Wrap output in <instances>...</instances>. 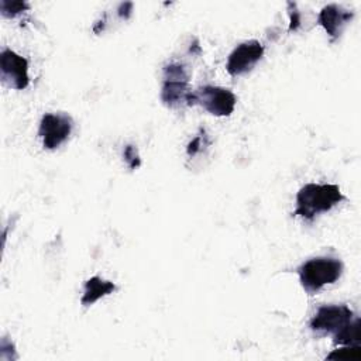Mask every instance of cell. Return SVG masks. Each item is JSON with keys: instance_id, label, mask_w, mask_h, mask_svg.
Listing matches in <instances>:
<instances>
[{"instance_id": "obj_3", "label": "cell", "mask_w": 361, "mask_h": 361, "mask_svg": "<svg viewBox=\"0 0 361 361\" xmlns=\"http://www.w3.org/2000/svg\"><path fill=\"white\" fill-rule=\"evenodd\" d=\"M235 103L237 97L230 89L213 85H206L192 90L189 96V106L199 104L207 113L217 117L230 116L235 109Z\"/></svg>"}, {"instance_id": "obj_11", "label": "cell", "mask_w": 361, "mask_h": 361, "mask_svg": "<svg viewBox=\"0 0 361 361\" xmlns=\"http://www.w3.org/2000/svg\"><path fill=\"white\" fill-rule=\"evenodd\" d=\"M336 345H358L360 344V319L354 317L345 327L333 336Z\"/></svg>"}, {"instance_id": "obj_13", "label": "cell", "mask_w": 361, "mask_h": 361, "mask_svg": "<svg viewBox=\"0 0 361 361\" xmlns=\"http://www.w3.org/2000/svg\"><path fill=\"white\" fill-rule=\"evenodd\" d=\"M0 8L1 14L7 18H14L16 16L24 13L25 10L30 8V4L25 1H8V0H1L0 1Z\"/></svg>"}, {"instance_id": "obj_15", "label": "cell", "mask_w": 361, "mask_h": 361, "mask_svg": "<svg viewBox=\"0 0 361 361\" xmlns=\"http://www.w3.org/2000/svg\"><path fill=\"white\" fill-rule=\"evenodd\" d=\"M123 158L126 161V164L128 165L130 169H135L141 165V158L138 155V151L134 145L128 144L124 147V151H123Z\"/></svg>"}, {"instance_id": "obj_2", "label": "cell", "mask_w": 361, "mask_h": 361, "mask_svg": "<svg viewBox=\"0 0 361 361\" xmlns=\"http://www.w3.org/2000/svg\"><path fill=\"white\" fill-rule=\"evenodd\" d=\"M344 265L336 257H314L303 262L298 268L299 281L306 293L314 295L323 286L334 283L340 279Z\"/></svg>"}, {"instance_id": "obj_7", "label": "cell", "mask_w": 361, "mask_h": 361, "mask_svg": "<svg viewBox=\"0 0 361 361\" xmlns=\"http://www.w3.org/2000/svg\"><path fill=\"white\" fill-rule=\"evenodd\" d=\"M264 56V45L257 39H250L238 44L228 55L226 71L230 76H241L254 69Z\"/></svg>"}, {"instance_id": "obj_5", "label": "cell", "mask_w": 361, "mask_h": 361, "mask_svg": "<svg viewBox=\"0 0 361 361\" xmlns=\"http://www.w3.org/2000/svg\"><path fill=\"white\" fill-rule=\"evenodd\" d=\"M73 120L66 113H45L41 117L38 135L45 149H56L71 135Z\"/></svg>"}, {"instance_id": "obj_16", "label": "cell", "mask_w": 361, "mask_h": 361, "mask_svg": "<svg viewBox=\"0 0 361 361\" xmlns=\"http://www.w3.org/2000/svg\"><path fill=\"white\" fill-rule=\"evenodd\" d=\"M204 138H206L204 134H199V135H196V137L188 144L186 152H188L189 157H195L196 154H199V152L202 151V147H204Z\"/></svg>"}, {"instance_id": "obj_10", "label": "cell", "mask_w": 361, "mask_h": 361, "mask_svg": "<svg viewBox=\"0 0 361 361\" xmlns=\"http://www.w3.org/2000/svg\"><path fill=\"white\" fill-rule=\"evenodd\" d=\"M116 290V285L111 281L103 279L100 276H92L85 282L83 295L80 298V303L83 306H90L96 303L99 299L113 293Z\"/></svg>"}, {"instance_id": "obj_17", "label": "cell", "mask_w": 361, "mask_h": 361, "mask_svg": "<svg viewBox=\"0 0 361 361\" xmlns=\"http://www.w3.org/2000/svg\"><path fill=\"white\" fill-rule=\"evenodd\" d=\"M289 7V17H290V24H289V31H296L300 27V14L296 8L295 3H288Z\"/></svg>"}, {"instance_id": "obj_12", "label": "cell", "mask_w": 361, "mask_h": 361, "mask_svg": "<svg viewBox=\"0 0 361 361\" xmlns=\"http://www.w3.org/2000/svg\"><path fill=\"white\" fill-rule=\"evenodd\" d=\"M164 80H182L189 82V73L185 65L172 62L164 68Z\"/></svg>"}, {"instance_id": "obj_8", "label": "cell", "mask_w": 361, "mask_h": 361, "mask_svg": "<svg viewBox=\"0 0 361 361\" xmlns=\"http://www.w3.org/2000/svg\"><path fill=\"white\" fill-rule=\"evenodd\" d=\"M354 13L347 10L338 4H327L324 6L319 16L317 23L324 28L331 41H336L347 27V24L353 20Z\"/></svg>"}, {"instance_id": "obj_9", "label": "cell", "mask_w": 361, "mask_h": 361, "mask_svg": "<svg viewBox=\"0 0 361 361\" xmlns=\"http://www.w3.org/2000/svg\"><path fill=\"white\" fill-rule=\"evenodd\" d=\"M190 89L188 82L182 80H164L161 89V100L168 107H180L183 104L189 106Z\"/></svg>"}, {"instance_id": "obj_14", "label": "cell", "mask_w": 361, "mask_h": 361, "mask_svg": "<svg viewBox=\"0 0 361 361\" xmlns=\"http://www.w3.org/2000/svg\"><path fill=\"white\" fill-rule=\"evenodd\" d=\"M361 357L360 345H341V348L334 350L331 354L327 355L329 360L338 358V360H358Z\"/></svg>"}, {"instance_id": "obj_1", "label": "cell", "mask_w": 361, "mask_h": 361, "mask_svg": "<svg viewBox=\"0 0 361 361\" xmlns=\"http://www.w3.org/2000/svg\"><path fill=\"white\" fill-rule=\"evenodd\" d=\"M344 200V195L336 183H306L296 195L295 216L312 221L317 216L330 212Z\"/></svg>"}, {"instance_id": "obj_4", "label": "cell", "mask_w": 361, "mask_h": 361, "mask_svg": "<svg viewBox=\"0 0 361 361\" xmlns=\"http://www.w3.org/2000/svg\"><path fill=\"white\" fill-rule=\"evenodd\" d=\"M354 319L347 305H323L310 319L309 326L316 334H336Z\"/></svg>"}, {"instance_id": "obj_6", "label": "cell", "mask_w": 361, "mask_h": 361, "mask_svg": "<svg viewBox=\"0 0 361 361\" xmlns=\"http://www.w3.org/2000/svg\"><path fill=\"white\" fill-rule=\"evenodd\" d=\"M1 82L16 90H24L30 85L28 61L10 48H3L0 54Z\"/></svg>"}]
</instances>
